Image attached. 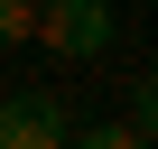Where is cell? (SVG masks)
<instances>
[{
  "instance_id": "cell-1",
  "label": "cell",
  "mask_w": 158,
  "mask_h": 149,
  "mask_svg": "<svg viewBox=\"0 0 158 149\" xmlns=\"http://www.w3.org/2000/svg\"><path fill=\"white\" fill-rule=\"evenodd\" d=\"M47 56H102L112 47V0H37V28H28Z\"/></svg>"
},
{
  "instance_id": "cell-2",
  "label": "cell",
  "mask_w": 158,
  "mask_h": 149,
  "mask_svg": "<svg viewBox=\"0 0 158 149\" xmlns=\"http://www.w3.org/2000/svg\"><path fill=\"white\" fill-rule=\"evenodd\" d=\"M56 140H65L56 93H10L0 103V149H56Z\"/></svg>"
},
{
  "instance_id": "cell-3",
  "label": "cell",
  "mask_w": 158,
  "mask_h": 149,
  "mask_svg": "<svg viewBox=\"0 0 158 149\" xmlns=\"http://www.w3.org/2000/svg\"><path fill=\"white\" fill-rule=\"evenodd\" d=\"M130 130L158 149V74H139V84H130Z\"/></svg>"
},
{
  "instance_id": "cell-4",
  "label": "cell",
  "mask_w": 158,
  "mask_h": 149,
  "mask_svg": "<svg viewBox=\"0 0 158 149\" xmlns=\"http://www.w3.org/2000/svg\"><path fill=\"white\" fill-rule=\"evenodd\" d=\"M28 28H37V0H0V47H19Z\"/></svg>"
},
{
  "instance_id": "cell-5",
  "label": "cell",
  "mask_w": 158,
  "mask_h": 149,
  "mask_svg": "<svg viewBox=\"0 0 158 149\" xmlns=\"http://www.w3.org/2000/svg\"><path fill=\"white\" fill-rule=\"evenodd\" d=\"M84 149H139V130H130V121H93V130H84Z\"/></svg>"
}]
</instances>
